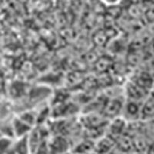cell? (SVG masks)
<instances>
[{
  "instance_id": "obj_1",
  "label": "cell",
  "mask_w": 154,
  "mask_h": 154,
  "mask_svg": "<svg viewBox=\"0 0 154 154\" xmlns=\"http://www.w3.org/2000/svg\"><path fill=\"white\" fill-rule=\"evenodd\" d=\"M12 123L15 139L27 136L34 128L33 126H30L26 122L20 119L19 116L12 118Z\"/></svg>"
},
{
  "instance_id": "obj_2",
  "label": "cell",
  "mask_w": 154,
  "mask_h": 154,
  "mask_svg": "<svg viewBox=\"0 0 154 154\" xmlns=\"http://www.w3.org/2000/svg\"><path fill=\"white\" fill-rule=\"evenodd\" d=\"M50 154H65L69 152V145L65 139L56 137L49 140Z\"/></svg>"
},
{
  "instance_id": "obj_3",
  "label": "cell",
  "mask_w": 154,
  "mask_h": 154,
  "mask_svg": "<svg viewBox=\"0 0 154 154\" xmlns=\"http://www.w3.org/2000/svg\"><path fill=\"white\" fill-rule=\"evenodd\" d=\"M12 149L16 154H32L28 135L13 140Z\"/></svg>"
},
{
  "instance_id": "obj_4",
  "label": "cell",
  "mask_w": 154,
  "mask_h": 154,
  "mask_svg": "<svg viewBox=\"0 0 154 154\" xmlns=\"http://www.w3.org/2000/svg\"><path fill=\"white\" fill-rule=\"evenodd\" d=\"M13 140L9 137L0 136V154L6 153L12 148Z\"/></svg>"
},
{
  "instance_id": "obj_5",
  "label": "cell",
  "mask_w": 154,
  "mask_h": 154,
  "mask_svg": "<svg viewBox=\"0 0 154 154\" xmlns=\"http://www.w3.org/2000/svg\"><path fill=\"white\" fill-rule=\"evenodd\" d=\"M146 154H154V143H152L147 149Z\"/></svg>"
},
{
  "instance_id": "obj_6",
  "label": "cell",
  "mask_w": 154,
  "mask_h": 154,
  "mask_svg": "<svg viewBox=\"0 0 154 154\" xmlns=\"http://www.w3.org/2000/svg\"><path fill=\"white\" fill-rule=\"evenodd\" d=\"M5 154H16V153L14 152V151H13V149H12V148H11V149H9V150L8 151V152H6V153H5Z\"/></svg>"
},
{
  "instance_id": "obj_7",
  "label": "cell",
  "mask_w": 154,
  "mask_h": 154,
  "mask_svg": "<svg viewBox=\"0 0 154 154\" xmlns=\"http://www.w3.org/2000/svg\"><path fill=\"white\" fill-rule=\"evenodd\" d=\"M65 154H72L71 152H67V153H65Z\"/></svg>"
}]
</instances>
